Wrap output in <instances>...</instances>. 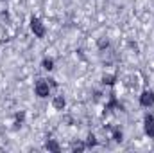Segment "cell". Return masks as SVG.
I'll return each mask as SVG.
<instances>
[{
  "instance_id": "1",
  "label": "cell",
  "mask_w": 154,
  "mask_h": 153,
  "mask_svg": "<svg viewBox=\"0 0 154 153\" xmlns=\"http://www.w3.org/2000/svg\"><path fill=\"white\" fill-rule=\"evenodd\" d=\"M34 90H36V96H39V97H48L50 96V85H48L47 79H39L36 83V86H34Z\"/></svg>"
},
{
  "instance_id": "2",
  "label": "cell",
  "mask_w": 154,
  "mask_h": 153,
  "mask_svg": "<svg viewBox=\"0 0 154 153\" xmlns=\"http://www.w3.org/2000/svg\"><path fill=\"white\" fill-rule=\"evenodd\" d=\"M31 31H32L34 36H38V38H43V36H45V25L41 24V20L36 18V16L31 18Z\"/></svg>"
},
{
  "instance_id": "3",
  "label": "cell",
  "mask_w": 154,
  "mask_h": 153,
  "mask_svg": "<svg viewBox=\"0 0 154 153\" xmlns=\"http://www.w3.org/2000/svg\"><path fill=\"white\" fill-rule=\"evenodd\" d=\"M140 105L145 106V108L152 106L154 105V92L152 90H143V92H142V96H140Z\"/></svg>"
},
{
  "instance_id": "4",
  "label": "cell",
  "mask_w": 154,
  "mask_h": 153,
  "mask_svg": "<svg viewBox=\"0 0 154 153\" xmlns=\"http://www.w3.org/2000/svg\"><path fill=\"white\" fill-rule=\"evenodd\" d=\"M145 124H143V128H145V133L149 135V137H152L154 139V117L152 115H145V121H143Z\"/></svg>"
},
{
  "instance_id": "5",
  "label": "cell",
  "mask_w": 154,
  "mask_h": 153,
  "mask_svg": "<svg viewBox=\"0 0 154 153\" xmlns=\"http://www.w3.org/2000/svg\"><path fill=\"white\" fill-rule=\"evenodd\" d=\"M52 105H54V108H56V110H63V108H65V105H66V101H65V97H63V96H56V97H54V101H52Z\"/></svg>"
},
{
  "instance_id": "6",
  "label": "cell",
  "mask_w": 154,
  "mask_h": 153,
  "mask_svg": "<svg viewBox=\"0 0 154 153\" xmlns=\"http://www.w3.org/2000/svg\"><path fill=\"white\" fill-rule=\"evenodd\" d=\"M41 65H43V69H45V70H52V69H54V60H50V58H45Z\"/></svg>"
},
{
  "instance_id": "7",
  "label": "cell",
  "mask_w": 154,
  "mask_h": 153,
  "mask_svg": "<svg viewBox=\"0 0 154 153\" xmlns=\"http://www.w3.org/2000/svg\"><path fill=\"white\" fill-rule=\"evenodd\" d=\"M45 148L50 150V151H59V144H57L56 141H48V142L45 144Z\"/></svg>"
},
{
  "instance_id": "8",
  "label": "cell",
  "mask_w": 154,
  "mask_h": 153,
  "mask_svg": "<svg viewBox=\"0 0 154 153\" xmlns=\"http://www.w3.org/2000/svg\"><path fill=\"white\" fill-rule=\"evenodd\" d=\"M95 144H97V139H95L93 133H90L88 139H86V148H91V146H95Z\"/></svg>"
},
{
  "instance_id": "9",
  "label": "cell",
  "mask_w": 154,
  "mask_h": 153,
  "mask_svg": "<svg viewBox=\"0 0 154 153\" xmlns=\"http://www.w3.org/2000/svg\"><path fill=\"white\" fill-rule=\"evenodd\" d=\"M102 83H104V85H113V83H115V77L113 76H104L102 77Z\"/></svg>"
},
{
  "instance_id": "10",
  "label": "cell",
  "mask_w": 154,
  "mask_h": 153,
  "mask_svg": "<svg viewBox=\"0 0 154 153\" xmlns=\"http://www.w3.org/2000/svg\"><path fill=\"white\" fill-rule=\"evenodd\" d=\"M108 45H109V41H108V40H100V41H99V49H100V50H104V49H108Z\"/></svg>"
},
{
  "instance_id": "11",
  "label": "cell",
  "mask_w": 154,
  "mask_h": 153,
  "mask_svg": "<svg viewBox=\"0 0 154 153\" xmlns=\"http://www.w3.org/2000/svg\"><path fill=\"white\" fill-rule=\"evenodd\" d=\"M86 148V144H82V142H77V144H74V151H82Z\"/></svg>"
},
{
  "instance_id": "12",
  "label": "cell",
  "mask_w": 154,
  "mask_h": 153,
  "mask_svg": "<svg viewBox=\"0 0 154 153\" xmlns=\"http://www.w3.org/2000/svg\"><path fill=\"white\" fill-rule=\"evenodd\" d=\"M113 139H115L116 142H122V132L115 130V133H113Z\"/></svg>"
}]
</instances>
